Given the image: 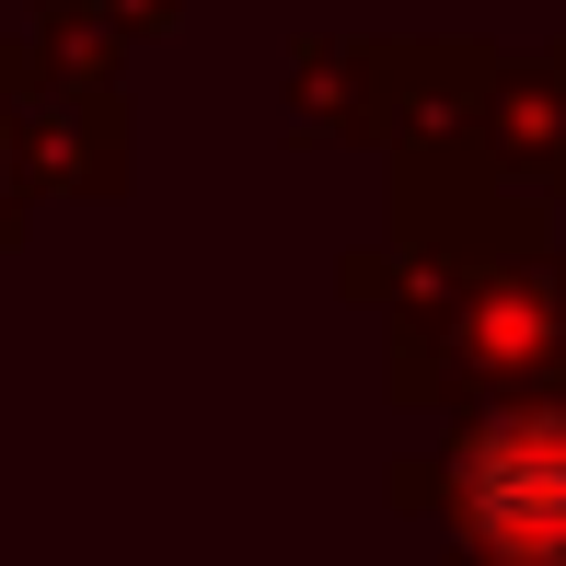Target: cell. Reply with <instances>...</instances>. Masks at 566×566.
Returning a JSON list of instances; mask_svg holds the SVG:
<instances>
[{"label":"cell","instance_id":"obj_1","mask_svg":"<svg viewBox=\"0 0 566 566\" xmlns=\"http://www.w3.org/2000/svg\"><path fill=\"white\" fill-rule=\"evenodd\" d=\"M0 127H12L23 186L46 197H127V93H116V35L82 0H23L0 35Z\"/></svg>","mask_w":566,"mask_h":566},{"label":"cell","instance_id":"obj_2","mask_svg":"<svg viewBox=\"0 0 566 566\" xmlns=\"http://www.w3.org/2000/svg\"><path fill=\"white\" fill-rule=\"evenodd\" d=\"M440 509L497 555H566V405H509L440 462Z\"/></svg>","mask_w":566,"mask_h":566},{"label":"cell","instance_id":"obj_3","mask_svg":"<svg viewBox=\"0 0 566 566\" xmlns=\"http://www.w3.org/2000/svg\"><path fill=\"white\" fill-rule=\"evenodd\" d=\"M35 231V186H23V163H12V127H0V243H23Z\"/></svg>","mask_w":566,"mask_h":566},{"label":"cell","instance_id":"obj_4","mask_svg":"<svg viewBox=\"0 0 566 566\" xmlns=\"http://www.w3.org/2000/svg\"><path fill=\"white\" fill-rule=\"evenodd\" d=\"M82 12L105 23L116 46H127V35H163V23H174V0H82Z\"/></svg>","mask_w":566,"mask_h":566}]
</instances>
